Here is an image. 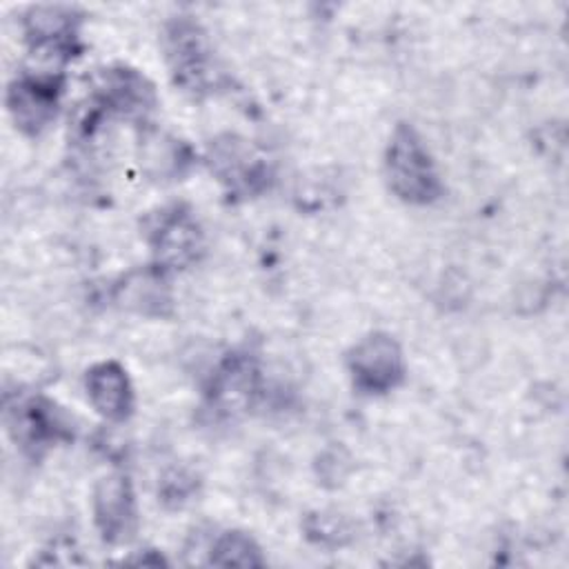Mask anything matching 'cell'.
Masks as SVG:
<instances>
[{"label": "cell", "mask_w": 569, "mask_h": 569, "mask_svg": "<svg viewBox=\"0 0 569 569\" xmlns=\"http://www.w3.org/2000/svg\"><path fill=\"white\" fill-rule=\"evenodd\" d=\"M385 178L389 189L409 204H431L442 193L436 162L409 122H398L385 149Z\"/></svg>", "instance_id": "cell-1"}, {"label": "cell", "mask_w": 569, "mask_h": 569, "mask_svg": "<svg viewBox=\"0 0 569 569\" xmlns=\"http://www.w3.org/2000/svg\"><path fill=\"white\" fill-rule=\"evenodd\" d=\"M164 56L173 76V82L200 98L216 91L220 84V71L213 60L207 33L189 18H176L164 27Z\"/></svg>", "instance_id": "cell-2"}, {"label": "cell", "mask_w": 569, "mask_h": 569, "mask_svg": "<svg viewBox=\"0 0 569 569\" xmlns=\"http://www.w3.org/2000/svg\"><path fill=\"white\" fill-rule=\"evenodd\" d=\"M347 369L358 391L369 396L387 393L405 378L402 349L389 333L373 331L351 347Z\"/></svg>", "instance_id": "cell-3"}, {"label": "cell", "mask_w": 569, "mask_h": 569, "mask_svg": "<svg viewBox=\"0 0 569 569\" xmlns=\"http://www.w3.org/2000/svg\"><path fill=\"white\" fill-rule=\"evenodd\" d=\"M156 267L162 271L184 269L202 253V231L196 218L180 204L167 207L153 216L147 231Z\"/></svg>", "instance_id": "cell-4"}, {"label": "cell", "mask_w": 569, "mask_h": 569, "mask_svg": "<svg viewBox=\"0 0 569 569\" xmlns=\"http://www.w3.org/2000/svg\"><path fill=\"white\" fill-rule=\"evenodd\" d=\"M7 425L16 445L33 458L71 436L62 411L42 396H29L7 407Z\"/></svg>", "instance_id": "cell-5"}, {"label": "cell", "mask_w": 569, "mask_h": 569, "mask_svg": "<svg viewBox=\"0 0 569 569\" xmlns=\"http://www.w3.org/2000/svg\"><path fill=\"white\" fill-rule=\"evenodd\" d=\"M62 96L58 73H24L7 89V109L16 127L27 136H40L56 118Z\"/></svg>", "instance_id": "cell-6"}, {"label": "cell", "mask_w": 569, "mask_h": 569, "mask_svg": "<svg viewBox=\"0 0 569 569\" xmlns=\"http://www.w3.org/2000/svg\"><path fill=\"white\" fill-rule=\"evenodd\" d=\"M93 520L104 542L124 545L133 538L138 527L136 496L129 476L109 473L98 480L93 489Z\"/></svg>", "instance_id": "cell-7"}, {"label": "cell", "mask_w": 569, "mask_h": 569, "mask_svg": "<svg viewBox=\"0 0 569 569\" xmlns=\"http://www.w3.org/2000/svg\"><path fill=\"white\" fill-rule=\"evenodd\" d=\"M24 38L31 51L47 60H69L78 49L80 18L71 7L40 4L31 7L22 20Z\"/></svg>", "instance_id": "cell-8"}, {"label": "cell", "mask_w": 569, "mask_h": 569, "mask_svg": "<svg viewBox=\"0 0 569 569\" xmlns=\"http://www.w3.org/2000/svg\"><path fill=\"white\" fill-rule=\"evenodd\" d=\"M209 162L218 180L224 182L233 193L249 196L260 191L267 182V167L253 156L249 144L236 136L211 142Z\"/></svg>", "instance_id": "cell-9"}, {"label": "cell", "mask_w": 569, "mask_h": 569, "mask_svg": "<svg viewBox=\"0 0 569 569\" xmlns=\"http://www.w3.org/2000/svg\"><path fill=\"white\" fill-rule=\"evenodd\" d=\"M93 100L107 116L118 113L122 118H144L156 104V93L144 76L133 69L118 67L102 76Z\"/></svg>", "instance_id": "cell-10"}, {"label": "cell", "mask_w": 569, "mask_h": 569, "mask_svg": "<svg viewBox=\"0 0 569 569\" xmlns=\"http://www.w3.org/2000/svg\"><path fill=\"white\" fill-rule=\"evenodd\" d=\"M84 389L91 407L111 422H124L133 411V389L122 365L102 360L84 376Z\"/></svg>", "instance_id": "cell-11"}, {"label": "cell", "mask_w": 569, "mask_h": 569, "mask_svg": "<svg viewBox=\"0 0 569 569\" xmlns=\"http://www.w3.org/2000/svg\"><path fill=\"white\" fill-rule=\"evenodd\" d=\"M258 389V369L251 358L233 353L229 356L211 380V402L224 411L236 413L251 405Z\"/></svg>", "instance_id": "cell-12"}, {"label": "cell", "mask_w": 569, "mask_h": 569, "mask_svg": "<svg viewBox=\"0 0 569 569\" xmlns=\"http://www.w3.org/2000/svg\"><path fill=\"white\" fill-rule=\"evenodd\" d=\"M116 300L138 313L164 316L171 307V293L164 282V271L156 267L129 273L118 287Z\"/></svg>", "instance_id": "cell-13"}, {"label": "cell", "mask_w": 569, "mask_h": 569, "mask_svg": "<svg viewBox=\"0 0 569 569\" xmlns=\"http://www.w3.org/2000/svg\"><path fill=\"white\" fill-rule=\"evenodd\" d=\"M207 562L216 567H262L264 558L249 533L233 529L220 533L211 542Z\"/></svg>", "instance_id": "cell-14"}]
</instances>
